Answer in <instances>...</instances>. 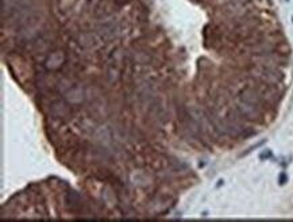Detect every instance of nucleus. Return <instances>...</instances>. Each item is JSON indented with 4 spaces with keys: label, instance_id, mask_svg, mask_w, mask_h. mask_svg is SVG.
Masks as SVG:
<instances>
[{
    "label": "nucleus",
    "instance_id": "1",
    "mask_svg": "<svg viewBox=\"0 0 293 222\" xmlns=\"http://www.w3.org/2000/svg\"><path fill=\"white\" fill-rule=\"evenodd\" d=\"M254 77H257L261 81H263L265 84H277L281 81V73L277 71V69L272 68L269 65H258L251 71Z\"/></svg>",
    "mask_w": 293,
    "mask_h": 222
},
{
    "label": "nucleus",
    "instance_id": "2",
    "mask_svg": "<svg viewBox=\"0 0 293 222\" xmlns=\"http://www.w3.org/2000/svg\"><path fill=\"white\" fill-rule=\"evenodd\" d=\"M259 107L257 106H253V104H248V103L243 102L239 99V103H238V110L240 113V115L242 117H246L248 119H255L257 117H259V111H258Z\"/></svg>",
    "mask_w": 293,
    "mask_h": 222
},
{
    "label": "nucleus",
    "instance_id": "3",
    "mask_svg": "<svg viewBox=\"0 0 293 222\" xmlns=\"http://www.w3.org/2000/svg\"><path fill=\"white\" fill-rule=\"evenodd\" d=\"M263 144H266V140H262V141H259V142H257V144H254L253 146H250L248 149H246V152H243L242 154H240V157H243V156H247V154H250L251 152H253L254 149H258L259 146H262Z\"/></svg>",
    "mask_w": 293,
    "mask_h": 222
},
{
    "label": "nucleus",
    "instance_id": "4",
    "mask_svg": "<svg viewBox=\"0 0 293 222\" xmlns=\"http://www.w3.org/2000/svg\"><path fill=\"white\" fill-rule=\"evenodd\" d=\"M273 156V153H272V150L270 149H266V150H263L261 154H259V158L261 160H269V158H272Z\"/></svg>",
    "mask_w": 293,
    "mask_h": 222
},
{
    "label": "nucleus",
    "instance_id": "5",
    "mask_svg": "<svg viewBox=\"0 0 293 222\" xmlns=\"http://www.w3.org/2000/svg\"><path fill=\"white\" fill-rule=\"evenodd\" d=\"M278 183H280V186H285V184L288 183V175L285 172L280 173V176H278Z\"/></svg>",
    "mask_w": 293,
    "mask_h": 222
}]
</instances>
